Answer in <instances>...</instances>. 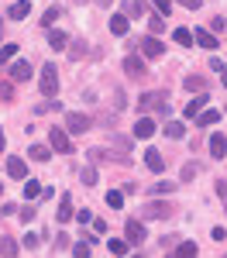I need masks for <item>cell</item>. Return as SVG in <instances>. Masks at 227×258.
Segmentation results:
<instances>
[{"instance_id":"cell-5","label":"cell","mask_w":227,"mask_h":258,"mask_svg":"<svg viewBox=\"0 0 227 258\" xmlns=\"http://www.w3.org/2000/svg\"><path fill=\"white\" fill-rule=\"evenodd\" d=\"M169 217V203H144L141 207V220H159Z\"/></svg>"},{"instance_id":"cell-50","label":"cell","mask_w":227,"mask_h":258,"mask_svg":"<svg viewBox=\"0 0 227 258\" xmlns=\"http://www.w3.org/2000/svg\"><path fill=\"white\" fill-rule=\"evenodd\" d=\"M0 38H4V18H0Z\"/></svg>"},{"instance_id":"cell-16","label":"cell","mask_w":227,"mask_h":258,"mask_svg":"<svg viewBox=\"0 0 227 258\" xmlns=\"http://www.w3.org/2000/svg\"><path fill=\"white\" fill-rule=\"evenodd\" d=\"M11 80H31V62H14L11 66Z\"/></svg>"},{"instance_id":"cell-4","label":"cell","mask_w":227,"mask_h":258,"mask_svg":"<svg viewBox=\"0 0 227 258\" xmlns=\"http://www.w3.org/2000/svg\"><path fill=\"white\" fill-rule=\"evenodd\" d=\"M124 238H127V244H131V248H134V244H141V241H144V224H141V220H127Z\"/></svg>"},{"instance_id":"cell-31","label":"cell","mask_w":227,"mask_h":258,"mask_svg":"<svg viewBox=\"0 0 227 258\" xmlns=\"http://www.w3.org/2000/svg\"><path fill=\"white\" fill-rule=\"evenodd\" d=\"M69 55H72V59H83V55H86V41L76 38L72 45H69Z\"/></svg>"},{"instance_id":"cell-22","label":"cell","mask_w":227,"mask_h":258,"mask_svg":"<svg viewBox=\"0 0 227 258\" xmlns=\"http://www.w3.org/2000/svg\"><path fill=\"white\" fill-rule=\"evenodd\" d=\"M110 31H114L117 38L127 35V18H124V14H114V18H110Z\"/></svg>"},{"instance_id":"cell-49","label":"cell","mask_w":227,"mask_h":258,"mask_svg":"<svg viewBox=\"0 0 227 258\" xmlns=\"http://www.w3.org/2000/svg\"><path fill=\"white\" fill-rule=\"evenodd\" d=\"M220 83H224V90H227V69H220Z\"/></svg>"},{"instance_id":"cell-18","label":"cell","mask_w":227,"mask_h":258,"mask_svg":"<svg viewBox=\"0 0 227 258\" xmlns=\"http://www.w3.org/2000/svg\"><path fill=\"white\" fill-rule=\"evenodd\" d=\"M165 138H186V124L183 120H165Z\"/></svg>"},{"instance_id":"cell-44","label":"cell","mask_w":227,"mask_h":258,"mask_svg":"<svg viewBox=\"0 0 227 258\" xmlns=\"http://www.w3.org/2000/svg\"><path fill=\"white\" fill-rule=\"evenodd\" d=\"M210 69H213V73H220V69H224V59H217V55H213V59H210Z\"/></svg>"},{"instance_id":"cell-27","label":"cell","mask_w":227,"mask_h":258,"mask_svg":"<svg viewBox=\"0 0 227 258\" xmlns=\"http://www.w3.org/2000/svg\"><path fill=\"white\" fill-rule=\"evenodd\" d=\"M35 197H41V186L35 179H24V200H35Z\"/></svg>"},{"instance_id":"cell-51","label":"cell","mask_w":227,"mask_h":258,"mask_svg":"<svg viewBox=\"0 0 227 258\" xmlns=\"http://www.w3.org/2000/svg\"><path fill=\"white\" fill-rule=\"evenodd\" d=\"M97 4H103V7H107V4H110V0H97Z\"/></svg>"},{"instance_id":"cell-32","label":"cell","mask_w":227,"mask_h":258,"mask_svg":"<svg viewBox=\"0 0 227 258\" xmlns=\"http://www.w3.org/2000/svg\"><path fill=\"white\" fill-rule=\"evenodd\" d=\"M183 86H186V90H193V93H203V80H200V76H186Z\"/></svg>"},{"instance_id":"cell-29","label":"cell","mask_w":227,"mask_h":258,"mask_svg":"<svg viewBox=\"0 0 227 258\" xmlns=\"http://www.w3.org/2000/svg\"><path fill=\"white\" fill-rule=\"evenodd\" d=\"M172 38L179 41V45H193V31H189V28H176V31H172Z\"/></svg>"},{"instance_id":"cell-41","label":"cell","mask_w":227,"mask_h":258,"mask_svg":"<svg viewBox=\"0 0 227 258\" xmlns=\"http://www.w3.org/2000/svg\"><path fill=\"white\" fill-rule=\"evenodd\" d=\"M24 248H31V251H35V248H38V234H31V231H28V238H24Z\"/></svg>"},{"instance_id":"cell-1","label":"cell","mask_w":227,"mask_h":258,"mask_svg":"<svg viewBox=\"0 0 227 258\" xmlns=\"http://www.w3.org/2000/svg\"><path fill=\"white\" fill-rule=\"evenodd\" d=\"M38 90L45 93V97H55V93H59V69H55V62H45V66H41Z\"/></svg>"},{"instance_id":"cell-19","label":"cell","mask_w":227,"mask_h":258,"mask_svg":"<svg viewBox=\"0 0 227 258\" xmlns=\"http://www.w3.org/2000/svg\"><path fill=\"white\" fill-rule=\"evenodd\" d=\"M193 38H196V45H203V48H210V52L217 48V38H213L210 31H203V28H196V35H193Z\"/></svg>"},{"instance_id":"cell-47","label":"cell","mask_w":227,"mask_h":258,"mask_svg":"<svg viewBox=\"0 0 227 258\" xmlns=\"http://www.w3.org/2000/svg\"><path fill=\"white\" fill-rule=\"evenodd\" d=\"M0 97H4V100H11V97H14V90H11V86H4V83H0Z\"/></svg>"},{"instance_id":"cell-12","label":"cell","mask_w":227,"mask_h":258,"mask_svg":"<svg viewBox=\"0 0 227 258\" xmlns=\"http://www.w3.org/2000/svg\"><path fill=\"white\" fill-rule=\"evenodd\" d=\"M7 172H11L14 179H28V165H24V159L11 155V159H7Z\"/></svg>"},{"instance_id":"cell-26","label":"cell","mask_w":227,"mask_h":258,"mask_svg":"<svg viewBox=\"0 0 227 258\" xmlns=\"http://www.w3.org/2000/svg\"><path fill=\"white\" fill-rule=\"evenodd\" d=\"M21 248H18V241L14 238H0V255H18Z\"/></svg>"},{"instance_id":"cell-9","label":"cell","mask_w":227,"mask_h":258,"mask_svg":"<svg viewBox=\"0 0 227 258\" xmlns=\"http://www.w3.org/2000/svg\"><path fill=\"white\" fill-rule=\"evenodd\" d=\"M121 14L124 18H144V14H148V4H144V0H127Z\"/></svg>"},{"instance_id":"cell-21","label":"cell","mask_w":227,"mask_h":258,"mask_svg":"<svg viewBox=\"0 0 227 258\" xmlns=\"http://www.w3.org/2000/svg\"><path fill=\"white\" fill-rule=\"evenodd\" d=\"M107 248H110V255H127V251H131V244H127V238H110L107 241Z\"/></svg>"},{"instance_id":"cell-38","label":"cell","mask_w":227,"mask_h":258,"mask_svg":"<svg viewBox=\"0 0 227 258\" xmlns=\"http://www.w3.org/2000/svg\"><path fill=\"white\" fill-rule=\"evenodd\" d=\"M193 176H196V162H189V165H183V176H179V179H183V182H189Z\"/></svg>"},{"instance_id":"cell-24","label":"cell","mask_w":227,"mask_h":258,"mask_svg":"<svg viewBox=\"0 0 227 258\" xmlns=\"http://www.w3.org/2000/svg\"><path fill=\"white\" fill-rule=\"evenodd\" d=\"M52 155V145H31V159L35 162H45Z\"/></svg>"},{"instance_id":"cell-36","label":"cell","mask_w":227,"mask_h":258,"mask_svg":"<svg viewBox=\"0 0 227 258\" xmlns=\"http://www.w3.org/2000/svg\"><path fill=\"white\" fill-rule=\"evenodd\" d=\"M72 255H76V258H86V255H90V238H86V241H76V244H72Z\"/></svg>"},{"instance_id":"cell-14","label":"cell","mask_w":227,"mask_h":258,"mask_svg":"<svg viewBox=\"0 0 227 258\" xmlns=\"http://www.w3.org/2000/svg\"><path fill=\"white\" fill-rule=\"evenodd\" d=\"M155 135V120L152 117H138V124H134V138H152Z\"/></svg>"},{"instance_id":"cell-25","label":"cell","mask_w":227,"mask_h":258,"mask_svg":"<svg viewBox=\"0 0 227 258\" xmlns=\"http://www.w3.org/2000/svg\"><path fill=\"white\" fill-rule=\"evenodd\" d=\"M148 28H152V35H162L165 31V18L162 14H148Z\"/></svg>"},{"instance_id":"cell-30","label":"cell","mask_w":227,"mask_h":258,"mask_svg":"<svg viewBox=\"0 0 227 258\" xmlns=\"http://www.w3.org/2000/svg\"><path fill=\"white\" fill-rule=\"evenodd\" d=\"M65 31H48V45H52V48H65Z\"/></svg>"},{"instance_id":"cell-17","label":"cell","mask_w":227,"mask_h":258,"mask_svg":"<svg viewBox=\"0 0 227 258\" xmlns=\"http://www.w3.org/2000/svg\"><path fill=\"white\" fill-rule=\"evenodd\" d=\"M141 52L144 55H165V48H162L159 38H141Z\"/></svg>"},{"instance_id":"cell-2","label":"cell","mask_w":227,"mask_h":258,"mask_svg":"<svg viewBox=\"0 0 227 258\" xmlns=\"http://www.w3.org/2000/svg\"><path fill=\"white\" fill-rule=\"evenodd\" d=\"M138 107H141V110H152V107H159V110H165V114H169V93H165V90L144 93V97L138 100Z\"/></svg>"},{"instance_id":"cell-46","label":"cell","mask_w":227,"mask_h":258,"mask_svg":"<svg viewBox=\"0 0 227 258\" xmlns=\"http://www.w3.org/2000/svg\"><path fill=\"white\" fill-rule=\"evenodd\" d=\"M65 244H69V238H65V234L59 231V234H55V248H65Z\"/></svg>"},{"instance_id":"cell-7","label":"cell","mask_w":227,"mask_h":258,"mask_svg":"<svg viewBox=\"0 0 227 258\" xmlns=\"http://www.w3.org/2000/svg\"><path fill=\"white\" fill-rule=\"evenodd\" d=\"M206 107V93H200V97H193L189 103H186V110H183V117L186 120H196V114Z\"/></svg>"},{"instance_id":"cell-33","label":"cell","mask_w":227,"mask_h":258,"mask_svg":"<svg viewBox=\"0 0 227 258\" xmlns=\"http://www.w3.org/2000/svg\"><path fill=\"white\" fill-rule=\"evenodd\" d=\"M176 255H179V258H189V255H196V241H183V244L176 248Z\"/></svg>"},{"instance_id":"cell-11","label":"cell","mask_w":227,"mask_h":258,"mask_svg":"<svg viewBox=\"0 0 227 258\" xmlns=\"http://www.w3.org/2000/svg\"><path fill=\"white\" fill-rule=\"evenodd\" d=\"M76 217V210H72V200H69V193H62V203H59V214H55V220L59 224H65V220Z\"/></svg>"},{"instance_id":"cell-34","label":"cell","mask_w":227,"mask_h":258,"mask_svg":"<svg viewBox=\"0 0 227 258\" xmlns=\"http://www.w3.org/2000/svg\"><path fill=\"white\" fill-rule=\"evenodd\" d=\"M14 55H18V45H14V41H7V45L0 48V62H11Z\"/></svg>"},{"instance_id":"cell-39","label":"cell","mask_w":227,"mask_h":258,"mask_svg":"<svg viewBox=\"0 0 227 258\" xmlns=\"http://www.w3.org/2000/svg\"><path fill=\"white\" fill-rule=\"evenodd\" d=\"M155 11H159V14H169V11H172V0H155Z\"/></svg>"},{"instance_id":"cell-40","label":"cell","mask_w":227,"mask_h":258,"mask_svg":"<svg viewBox=\"0 0 227 258\" xmlns=\"http://www.w3.org/2000/svg\"><path fill=\"white\" fill-rule=\"evenodd\" d=\"M72 220H80V224H93V214L90 210H76V217Z\"/></svg>"},{"instance_id":"cell-20","label":"cell","mask_w":227,"mask_h":258,"mask_svg":"<svg viewBox=\"0 0 227 258\" xmlns=\"http://www.w3.org/2000/svg\"><path fill=\"white\" fill-rule=\"evenodd\" d=\"M217 120H220V110H200V114H196V124H200V127H210V124H217Z\"/></svg>"},{"instance_id":"cell-15","label":"cell","mask_w":227,"mask_h":258,"mask_svg":"<svg viewBox=\"0 0 227 258\" xmlns=\"http://www.w3.org/2000/svg\"><path fill=\"white\" fill-rule=\"evenodd\" d=\"M210 155H213V159H224L227 155V138L224 135H213V138H210Z\"/></svg>"},{"instance_id":"cell-3","label":"cell","mask_w":227,"mask_h":258,"mask_svg":"<svg viewBox=\"0 0 227 258\" xmlns=\"http://www.w3.org/2000/svg\"><path fill=\"white\" fill-rule=\"evenodd\" d=\"M48 145H52V152H62V155H69V152H72L69 135H65V131H59V127H52V131H48Z\"/></svg>"},{"instance_id":"cell-23","label":"cell","mask_w":227,"mask_h":258,"mask_svg":"<svg viewBox=\"0 0 227 258\" xmlns=\"http://www.w3.org/2000/svg\"><path fill=\"white\" fill-rule=\"evenodd\" d=\"M148 193H152V197H169V193H176V182H172V179H169V182H155Z\"/></svg>"},{"instance_id":"cell-52","label":"cell","mask_w":227,"mask_h":258,"mask_svg":"<svg viewBox=\"0 0 227 258\" xmlns=\"http://www.w3.org/2000/svg\"><path fill=\"white\" fill-rule=\"evenodd\" d=\"M224 28H227V21H224Z\"/></svg>"},{"instance_id":"cell-48","label":"cell","mask_w":227,"mask_h":258,"mask_svg":"<svg viewBox=\"0 0 227 258\" xmlns=\"http://www.w3.org/2000/svg\"><path fill=\"white\" fill-rule=\"evenodd\" d=\"M4 145H7V138H4V127H0V155H4Z\"/></svg>"},{"instance_id":"cell-45","label":"cell","mask_w":227,"mask_h":258,"mask_svg":"<svg viewBox=\"0 0 227 258\" xmlns=\"http://www.w3.org/2000/svg\"><path fill=\"white\" fill-rule=\"evenodd\" d=\"M93 231H97V234H103V231H107V220H97V217H93Z\"/></svg>"},{"instance_id":"cell-35","label":"cell","mask_w":227,"mask_h":258,"mask_svg":"<svg viewBox=\"0 0 227 258\" xmlns=\"http://www.w3.org/2000/svg\"><path fill=\"white\" fill-rule=\"evenodd\" d=\"M80 179H83V186H93V182H97V169H93V165H86V169L80 172Z\"/></svg>"},{"instance_id":"cell-42","label":"cell","mask_w":227,"mask_h":258,"mask_svg":"<svg viewBox=\"0 0 227 258\" xmlns=\"http://www.w3.org/2000/svg\"><path fill=\"white\" fill-rule=\"evenodd\" d=\"M0 214H4V217H11V214H18V207H14V203H4V207H0Z\"/></svg>"},{"instance_id":"cell-8","label":"cell","mask_w":227,"mask_h":258,"mask_svg":"<svg viewBox=\"0 0 227 258\" xmlns=\"http://www.w3.org/2000/svg\"><path fill=\"white\" fill-rule=\"evenodd\" d=\"M65 127H69L72 135H83V131L90 127V117H83V114H65Z\"/></svg>"},{"instance_id":"cell-43","label":"cell","mask_w":227,"mask_h":258,"mask_svg":"<svg viewBox=\"0 0 227 258\" xmlns=\"http://www.w3.org/2000/svg\"><path fill=\"white\" fill-rule=\"evenodd\" d=\"M179 4H183L186 11H196V7H200V4H203V0H179Z\"/></svg>"},{"instance_id":"cell-28","label":"cell","mask_w":227,"mask_h":258,"mask_svg":"<svg viewBox=\"0 0 227 258\" xmlns=\"http://www.w3.org/2000/svg\"><path fill=\"white\" fill-rule=\"evenodd\" d=\"M107 207H110V210H121V207H124V193L110 189V193H107Z\"/></svg>"},{"instance_id":"cell-6","label":"cell","mask_w":227,"mask_h":258,"mask_svg":"<svg viewBox=\"0 0 227 258\" xmlns=\"http://www.w3.org/2000/svg\"><path fill=\"white\" fill-rule=\"evenodd\" d=\"M124 73H127L131 80H141L144 76V62L138 59V55H127V59H124Z\"/></svg>"},{"instance_id":"cell-37","label":"cell","mask_w":227,"mask_h":258,"mask_svg":"<svg viewBox=\"0 0 227 258\" xmlns=\"http://www.w3.org/2000/svg\"><path fill=\"white\" fill-rule=\"evenodd\" d=\"M55 21H59V7H48L45 18H41V24H55Z\"/></svg>"},{"instance_id":"cell-53","label":"cell","mask_w":227,"mask_h":258,"mask_svg":"<svg viewBox=\"0 0 227 258\" xmlns=\"http://www.w3.org/2000/svg\"><path fill=\"white\" fill-rule=\"evenodd\" d=\"M0 193H4V189H0Z\"/></svg>"},{"instance_id":"cell-10","label":"cell","mask_w":227,"mask_h":258,"mask_svg":"<svg viewBox=\"0 0 227 258\" xmlns=\"http://www.w3.org/2000/svg\"><path fill=\"white\" fill-rule=\"evenodd\" d=\"M144 169H152V172H162V169H165L162 152H159V148H148V152H144Z\"/></svg>"},{"instance_id":"cell-13","label":"cell","mask_w":227,"mask_h":258,"mask_svg":"<svg viewBox=\"0 0 227 258\" xmlns=\"http://www.w3.org/2000/svg\"><path fill=\"white\" fill-rule=\"evenodd\" d=\"M31 14V0H18V4H11V11H7V18L11 21H21Z\"/></svg>"}]
</instances>
